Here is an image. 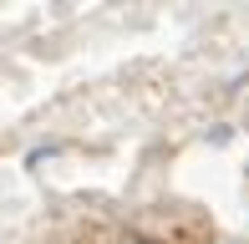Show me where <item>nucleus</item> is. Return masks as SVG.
I'll return each instance as SVG.
<instances>
[{
  "mask_svg": "<svg viewBox=\"0 0 249 244\" xmlns=\"http://www.w3.org/2000/svg\"><path fill=\"white\" fill-rule=\"evenodd\" d=\"M138 244H148V239H138Z\"/></svg>",
  "mask_w": 249,
  "mask_h": 244,
  "instance_id": "nucleus-1",
  "label": "nucleus"
}]
</instances>
